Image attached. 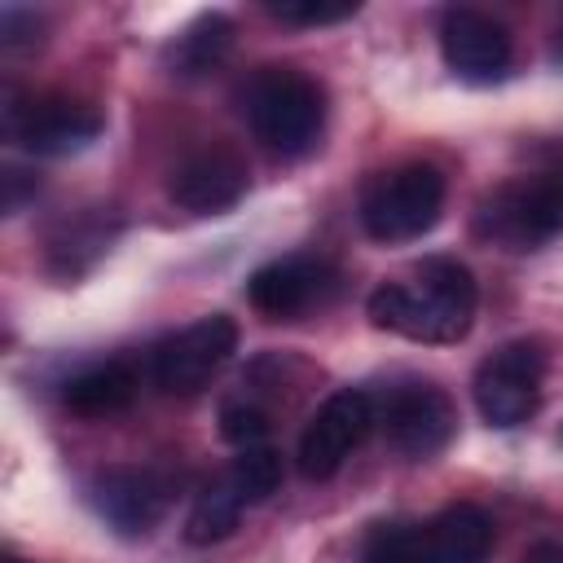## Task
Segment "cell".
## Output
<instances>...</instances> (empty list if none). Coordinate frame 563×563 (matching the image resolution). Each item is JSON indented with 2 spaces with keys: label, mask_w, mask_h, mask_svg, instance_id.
<instances>
[{
  "label": "cell",
  "mask_w": 563,
  "mask_h": 563,
  "mask_svg": "<svg viewBox=\"0 0 563 563\" xmlns=\"http://www.w3.org/2000/svg\"><path fill=\"white\" fill-rule=\"evenodd\" d=\"M268 409H260L255 400H229L224 409H220V435L229 440V444H238V449H255V444H264V435H268Z\"/></svg>",
  "instance_id": "cell-21"
},
{
  "label": "cell",
  "mask_w": 563,
  "mask_h": 563,
  "mask_svg": "<svg viewBox=\"0 0 563 563\" xmlns=\"http://www.w3.org/2000/svg\"><path fill=\"white\" fill-rule=\"evenodd\" d=\"M180 475L163 466H110L88 484V501L97 515L123 532V537H145L172 506Z\"/></svg>",
  "instance_id": "cell-10"
},
{
  "label": "cell",
  "mask_w": 563,
  "mask_h": 563,
  "mask_svg": "<svg viewBox=\"0 0 563 563\" xmlns=\"http://www.w3.org/2000/svg\"><path fill=\"white\" fill-rule=\"evenodd\" d=\"M238 110L246 114L255 141H264L268 150L308 154L325 123V92L295 66H260L238 88Z\"/></svg>",
  "instance_id": "cell-2"
},
{
  "label": "cell",
  "mask_w": 563,
  "mask_h": 563,
  "mask_svg": "<svg viewBox=\"0 0 563 563\" xmlns=\"http://www.w3.org/2000/svg\"><path fill=\"white\" fill-rule=\"evenodd\" d=\"M4 563H22V559H4Z\"/></svg>",
  "instance_id": "cell-27"
},
{
  "label": "cell",
  "mask_w": 563,
  "mask_h": 563,
  "mask_svg": "<svg viewBox=\"0 0 563 563\" xmlns=\"http://www.w3.org/2000/svg\"><path fill=\"white\" fill-rule=\"evenodd\" d=\"M233 347H238V321L224 312H211V317H198L194 325L176 330L172 339H163L150 356V374L163 391L189 396V391H202L224 369Z\"/></svg>",
  "instance_id": "cell-8"
},
{
  "label": "cell",
  "mask_w": 563,
  "mask_h": 563,
  "mask_svg": "<svg viewBox=\"0 0 563 563\" xmlns=\"http://www.w3.org/2000/svg\"><path fill=\"white\" fill-rule=\"evenodd\" d=\"M475 238L501 251H537L563 238V176H515L475 202Z\"/></svg>",
  "instance_id": "cell-3"
},
{
  "label": "cell",
  "mask_w": 563,
  "mask_h": 563,
  "mask_svg": "<svg viewBox=\"0 0 563 563\" xmlns=\"http://www.w3.org/2000/svg\"><path fill=\"white\" fill-rule=\"evenodd\" d=\"M0 185H4V216H18V211L40 194V176L26 172V167H4Z\"/></svg>",
  "instance_id": "cell-24"
},
{
  "label": "cell",
  "mask_w": 563,
  "mask_h": 563,
  "mask_svg": "<svg viewBox=\"0 0 563 563\" xmlns=\"http://www.w3.org/2000/svg\"><path fill=\"white\" fill-rule=\"evenodd\" d=\"M229 488L242 497V506H260L277 493L282 484V457L268 449V444H255V449H238V457L229 462L224 471Z\"/></svg>",
  "instance_id": "cell-19"
},
{
  "label": "cell",
  "mask_w": 563,
  "mask_h": 563,
  "mask_svg": "<svg viewBox=\"0 0 563 563\" xmlns=\"http://www.w3.org/2000/svg\"><path fill=\"white\" fill-rule=\"evenodd\" d=\"M550 57H554V66H563V26H559V35H554V48H550Z\"/></svg>",
  "instance_id": "cell-26"
},
{
  "label": "cell",
  "mask_w": 563,
  "mask_h": 563,
  "mask_svg": "<svg viewBox=\"0 0 563 563\" xmlns=\"http://www.w3.org/2000/svg\"><path fill=\"white\" fill-rule=\"evenodd\" d=\"M268 13L286 26H330L356 13V4H286V0H268Z\"/></svg>",
  "instance_id": "cell-22"
},
{
  "label": "cell",
  "mask_w": 563,
  "mask_h": 563,
  "mask_svg": "<svg viewBox=\"0 0 563 563\" xmlns=\"http://www.w3.org/2000/svg\"><path fill=\"white\" fill-rule=\"evenodd\" d=\"M119 233V216L110 207H84V211H70L62 216L53 229H48V242H44V255H48V268L57 277H79L88 273L114 242Z\"/></svg>",
  "instance_id": "cell-14"
},
{
  "label": "cell",
  "mask_w": 563,
  "mask_h": 563,
  "mask_svg": "<svg viewBox=\"0 0 563 563\" xmlns=\"http://www.w3.org/2000/svg\"><path fill=\"white\" fill-rule=\"evenodd\" d=\"M233 48V22L224 13H198L167 48V66L180 79H198L207 70H216Z\"/></svg>",
  "instance_id": "cell-17"
},
{
  "label": "cell",
  "mask_w": 563,
  "mask_h": 563,
  "mask_svg": "<svg viewBox=\"0 0 563 563\" xmlns=\"http://www.w3.org/2000/svg\"><path fill=\"white\" fill-rule=\"evenodd\" d=\"M444 211V176L431 163H400L365 180L361 224L374 242H413L435 229Z\"/></svg>",
  "instance_id": "cell-4"
},
{
  "label": "cell",
  "mask_w": 563,
  "mask_h": 563,
  "mask_svg": "<svg viewBox=\"0 0 563 563\" xmlns=\"http://www.w3.org/2000/svg\"><path fill=\"white\" fill-rule=\"evenodd\" d=\"M106 119L92 101L66 92H4V136L31 154H79L101 136Z\"/></svg>",
  "instance_id": "cell-5"
},
{
  "label": "cell",
  "mask_w": 563,
  "mask_h": 563,
  "mask_svg": "<svg viewBox=\"0 0 563 563\" xmlns=\"http://www.w3.org/2000/svg\"><path fill=\"white\" fill-rule=\"evenodd\" d=\"M374 422H383V435L396 453L427 462L444 453L449 440L457 435V405L435 383H400L383 396Z\"/></svg>",
  "instance_id": "cell-7"
},
{
  "label": "cell",
  "mask_w": 563,
  "mask_h": 563,
  "mask_svg": "<svg viewBox=\"0 0 563 563\" xmlns=\"http://www.w3.org/2000/svg\"><path fill=\"white\" fill-rule=\"evenodd\" d=\"M35 40H40V18H35L31 9L9 4V9L0 13V44H4V48H18V44H35Z\"/></svg>",
  "instance_id": "cell-23"
},
{
  "label": "cell",
  "mask_w": 563,
  "mask_h": 563,
  "mask_svg": "<svg viewBox=\"0 0 563 563\" xmlns=\"http://www.w3.org/2000/svg\"><path fill=\"white\" fill-rule=\"evenodd\" d=\"M242 497L229 488V479L220 475L211 488H202L198 493V501H194V510H189V519H185V541L189 545H211V541H224L233 528H238V519H242Z\"/></svg>",
  "instance_id": "cell-18"
},
{
  "label": "cell",
  "mask_w": 563,
  "mask_h": 563,
  "mask_svg": "<svg viewBox=\"0 0 563 563\" xmlns=\"http://www.w3.org/2000/svg\"><path fill=\"white\" fill-rule=\"evenodd\" d=\"M541 378H545V352L532 339H515L479 361L475 369V409L488 427H519L541 405Z\"/></svg>",
  "instance_id": "cell-6"
},
{
  "label": "cell",
  "mask_w": 563,
  "mask_h": 563,
  "mask_svg": "<svg viewBox=\"0 0 563 563\" xmlns=\"http://www.w3.org/2000/svg\"><path fill=\"white\" fill-rule=\"evenodd\" d=\"M62 396L79 418H110L136 400V374L123 361H101V365L79 369Z\"/></svg>",
  "instance_id": "cell-16"
},
{
  "label": "cell",
  "mask_w": 563,
  "mask_h": 563,
  "mask_svg": "<svg viewBox=\"0 0 563 563\" xmlns=\"http://www.w3.org/2000/svg\"><path fill=\"white\" fill-rule=\"evenodd\" d=\"M361 563H431L427 559V528L413 523H378L361 545Z\"/></svg>",
  "instance_id": "cell-20"
},
{
  "label": "cell",
  "mask_w": 563,
  "mask_h": 563,
  "mask_svg": "<svg viewBox=\"0 0 563 563\" xmlns=\"http://www.w3.org/2000/svg\"><path fill=\"white\" fill-rule=\"evenodd\" d=\"M475 303L479 290L471 268L449 255H431L409 273V282H383L365 308L378 330L413 343H457L475 321Z\"/></svg>",
  "instance_id": "cell-1"
},
{
  "label": "cell",
  "mask_w": 563,
  "mask_h": 563,
  "mask_svg": "<svg viewBox=\"0 0 563 563\" xmlns=\"http://www.w3.org/2000/svg\"><path fill=\"white\" fill-rule=\"evenodd\" d=\"M440 53H444V66L466 84L506 79L515 57L506 26L479 9H449L440 18Z\"/></svg>",
  "instance_id": "cell-12"
},
{
  "label": "cell",
  "mask_w": 563,
  "mask_h": 563,
  "mask_svg": "<svg viewBox=\"0 0 563 563\" xmlns=\"http://www.w3.org/2000/svg\"><path fill=\"white\" fill-rule=\"evenodd\" d=\"M493 545V519L475 501H453L427 523L431 563H484Z\"/></svg>",
  "instance_id": "cell-15"
},
{
  "label": "cell",
  "mask_w": 563,
  "mask_h": 563,
  "mask_svg": "<svg viewBox=\"0 0 563 563\" xmlns=\"http://www.w3.org/2000/svg\"><path fill=\"white\" fill-rule=\"evenodd\" d=\"M519 563H563V545H559V541H541V545H532Z\"/></svg>",
  "instance_id": "cell-25"
},
{
  "label": "cell",
  "mask_w": 563,
  "mask_h": 563,
  "mask_svg": "<svg viewBox=\"0 0 563 563\" xmlns=\"http://www.w3.org/2000/svg\"><path fill=\"white\" fill-rule=\"evenodd\" d=\"M167 194H172L185 211H194V216L229 211V207L242 202V194H246V163H242L233 150H220V145L198 150V154H189V158L172 172Z\"/></svg>",
  "instance_id": "cell-13"
},
{
  "label": "cell",
  "mask_w": 563,
  "mask_h": 563,
  "mask_svg": "<svg viewBox=\"0 0 563 563\" xmlns=\"http://www.w3.org/2000/svg\"><path fill=\"white\" fill-rule=\"evenodd\" d=\"M369 427H374V400L365 391L356 387L330 391L299 435V471L308 479H330L369 435Z\"/></svg>",
  "instance_id": "cell-11"
},
{
  "label": "cell",
  "mask_w": 563,
  "mask_h": 563,
  "mask_svg": "<svg viewBox=\"0 0 563 563\" xmlns=\"http://www.w3.org/2000/svg\"><path fill=\"white\" fill-rule=\"evenodd\" d=\"M339 282H343V273L325 255L295 251V255H282V260H268L264 268H255L246 282V299L268 321H295V317L330 303L339 295Z\"/></svg>",
  "instance_id": "cell-9"
}]
</instances>
